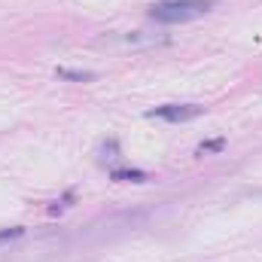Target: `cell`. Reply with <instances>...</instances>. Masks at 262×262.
I'll return each mask as SVG.
<instances>
[{"instance_id":"7a4b0ae2","label":"cell","mask_w":262,"mask_h":262,"mask_svg":"<svg viewBox=\"0 0 262 262\" xmlns=\"http://www.w3.org/2000/svg\"><path fill=\"white\" fill-rule=\"evenodd\" d=\"M64 253V241L58 235H43V238H34L31 244L12 250L3 262H58Z\"/></svg>"},{"instance_id":"8992f818","label":"cell","mask_w":262,"mask_h":262,"mask_svg":"<svg viewBox=\"0 0 262 262\" xmlns=\"http://www.w3.org/2000/svg\"><path fill=\"white\" fill-rule=\"evenodd\" d=\"M223 146H226V140H207V143H201V146H198V156L213 152V149H223Z\"/></svg>"},{"instance_id":"3957f363","label":"cell","mask_w":262,"mask_h":262,"mask_svg":"<svg viewBox=\"0 0 262 262\" xmlns=\"http://www.w3.org/2000/svg\"><path fill=\"white\" fill-rule=\"evenodd\" d=\"M201 113H204V107H198V104H165V107L149 110L146 116L149 119H165V122H189V119H198Z\"/></svg>"},{"instance_id":"52a82bcc","label":"cell","mask_w":262,"mask_h":262,"mask_svg":"<svg viewBox=\"0 0 262 262\" xmlns=\"http://www.w3.org/2000/svg\"><path fill=\"white\" fill-rule=\"evenodd\" d=\"M25 235V229H0V241H15V238H21Z\"/></svg>"},{"instance_id":"5b68a950","label":"cell","mask_w":262,"mask_h":262,"mask_svg":"<svg viewBox=\"0 0 262 262\" xmlns=\"http://www.w3.org/2000/svg\"><path fill=\"white\" fill-rule=\"evenodd\" d=\"M55 73L64 76V79H92V73H85V70H64V67H58Z\"/></svg>"},{"instance_id":"6da1fadb","label":"cell","mask_w":262,"mask_h":262,"mask_svg":"<svg viewBox=\"0 0 262 262\" xmlns=\"http://www.w3.org/2000/svg\"><path fill=\"white\" fill-rule=\"evenodd\" d=\"M213 3L216 0H162V3L149 6V18L159 25H183V21L207 15L213 9Z\"/></svg>"},{"instance_id":"277c9868","label":"cell","mask_w":262,"mask_h":262,"mask_svg":"<svg viewBox=\"0 0 262 262\" xmlns=\"http://www.w3.org/2000/svg\"><path fill=\"white\" fill-rule=\"evenodd\" d=\"M113 180H119V183H143L146 174L143 171H113Z\"/></svg>"}]
</instances>
